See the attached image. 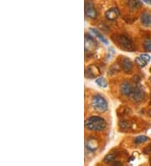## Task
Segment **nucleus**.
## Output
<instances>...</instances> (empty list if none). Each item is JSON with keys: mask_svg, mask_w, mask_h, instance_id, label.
Instances as JSON below:
<instances>
[{"mask_svg": "<svg viewBox=\"0 0 151 166\" xmlns=\"http://www.w3.org/2000/svg\"><path fill=\"white\" fill-rule=\"evenodd\" d=\"M107 127V122L104 118L98 117V116H92L86 118L85 121V128L90 131L100 132L105 129Z\"/></svg>", "mask_w": 151, "mask_h": 166, "instance_id": "obj_1", "label": "nucleus"}, {"mask_svg": "<svg viewBox=\"0 0 151 166\" xmlns=\"http://www.w3.org/2000/svg\"><path fill=\"white\" fill-rule=\"evenodd\" d=\"M112 39L114 41V43L118 45L119 48L122 49L123 50L132 52L135 50L134 42L131 40L130 37H128L126 35H122V34L115 35L113 36H112Z\"/></svg>", "mask_w": 151, "mask_h": 166, "instance_id": "obj_2", "label": "nucleus"}, {"mask_svg": "<svg viewBox=\"0 0 151 166\" xmlns=\"http://www.w3.org/2000/svg\"><path fill=\"white\" fill-rule=\"evenodd\" d=\"M91 105L92 107L96 112L102 113H105L107 107H108V104H107V101H106V99L102 97V95L100 94H96L94 95L92 98V102H91Z\"/></svg>", "mask_w": 151, "mask_h": 166, "instance_id": "obj_3", "label": "nucleus"}, {"mask_svg": "<svg viewBox=\"0 0 151 166\" xmlns=\"http://www.w3.org/2000/svg\"><path fill=\"white\" fill-rule=\"evenodd\" d=\"M145 98V92L143 91V87L140 85H136L134 86V92L131 96V99L134 102H141L143 101Z\"/></svg>", "mask_w": 151, "mask_h": 166, "instance_id": "obj_4", "label": "nucleus"}, {"mask_svg": "<svg viewBox=\"0 0 151 166\" xmlns=\"http://www.w3.org/2000/svg\"><path fill=\"white\" fill-rule=\"evenodd\" d=\"M85 14L91 20H95L98 17V12L94 7V4L91 1H86L85 3Z\"/></svg>", "mask_w": 151, "mask_h": 166, "instance_id": "obj_5", "label": "nucleus"}, {"mask_svg": "<svg viewBox=\"0 0 151 166\" xmlns=\"http://www.w3.org/2000/svg\"><path fill=\"white\" fill-rule=\"evenodd\" d=\"M98 48V44L90 35H85V50L86 52H93Z\"/></svg>", "mask_w": 151, "mask_h": 166, "instance_id": "obj_6", "label": "nucleus"}, {"mask_svg": "<svg viewBox=\"0 0 151 166\" xmlns=\"http://www.w3.org/2000/svg\"><path fill=\"white\" fill-rule=\"evenodd\" d=\"M119 90H120L121 93L122 95H124L125 97H131L132 94L134 92V86L132 85L131 83H129L128 81H123L122 84L120 85Z\"/></svg>", "mask_w": 151, "mask_h": 166, "instance_id": "obj_7", "label": "nucleus"}, {"mask_svg": "<svg viewBox=\"0 0 151 166\" xmlns=\"http://www.w3.org/2000/svg\"><path fill=\"white\" fill-rule=\"evenodd\" d=\"M121 67L125 73H130L133 70L132 61L128 57H123L122 59V62H121Z\"/></svg>", "mask_w": 151, "mask_h": 166, "instance_id": "obj_8", "label": "nucleus"}, {"mask_svg": "<svg viewBox=\"0 0 151 166\" xmlns=\"http://www.w3.org/2000/svg\"><path fill=\"white\" fill-rule=\"evenodd\" d=\"M119 14H120V13H119V8H111L105 13V17L108 20L113 21L115 20L117 18H119Z\"/></svg>", "mask_w": 151, "mask_h": 166, "instance_id": "obj_9", "label": "nucleus"}, {"mask_svg": "<svg viewBox=\"0 0 151 166\" xmlns=\"http://www.w3.org/2000/svg\"><path fill=\"white\" fill-rule=\"evenodd\" d=\"M140 21H141V24L145 27L151 26V13L149 11L143 12L140 16Z\"/></svg>", "mask_w": 151, "mask_h": 166, "instance_id": "obj_10", "label": "nucleus"}, {"mask_svg": "<svg viewBox=\"0 0 151 166\" xmlns=\"http://www.w3.org/2000/svg\"><path fill=\"white\" fill-rule=\"evenodd\" d=\"M86 149L90 151V152H95L98 148V141L93 138H88L86 142Z\"/></svg>", "mask_w": 151, "mask_h": 166, "instance_id": "obj_11", "label": "nucleus"}, {"mask_svg": "<svg viewBox=\"0 0 151 166\" xmlns=\"http://www.w3.org/2000/svg\"><path fill=\"white\" fill-rule=\"evenodd\" d=\"M90 30L92 31V33L94 35L96 36V38H98V40H100L104 45H108V41H107V40L102 35V34L100 33V31H98V29H96L94 28H91Z\"/></svg>", "mask_w": 151, "mask_h": 166, "instance_id": "obj_12", "label": "nucleus"}, {"mask_svg": "<svg viewBox=\"0 0 151 166\" xmlns=\"http://www.w3.org/2000/svg\"><path fill=\"white\" fill-rule=\"evenodd\" d=\"M126 4L129 8L134 10L141 7V2L139 0H126Z\"/></svg>", "mask_w": 151, "mask_h": 166, "instance_id": "obj_13", "label": "nucleus"}, {"mask_svg": "<svg viewBox=\"0 0 151 166\" xmlns=\"http://www.w3.org/2000/svg\"><path fill=\"white\" fill-rule=\"evenodd\" d=\"M119 129L120 131H122V132H125V131H128V130L130 128V122L127 120H121L119 122Z\"/></svg>", "mask_w": 151, "mask_h": 166, "instance_id": "obj_14", "label": "nucleus"}, {"mask_svg": "<svg viewBox=\"0 0 151 166\" xmlns=\"http://www.w3.org/2000/svg\"><path fill=\"white\" fill-rule=\"evenodd\" d=\"M96 83L98 84L100 87H102V88H105L107 86V82L106 79L104 77H100L96 79Z\"/></svg>", "mask_w": 151, "mask_h": 166, "instance_id": "obj_15", "label": "nucleus"}, {"mask_svg": "<svg viewBox=\"0 0 151 166\" xmlns=\"http://www.w3.org/2000/svg\"><path fill=\"white\" fill-rule=\"evenodd\" d=\"M148 138L147 136H143V135H140V136H138L134 138V142L135 144H141V143H145L146 141H148Z\"/></svg>", "mask_w": 151, "mask_h": 166, "instance_id": "obj_16", "label": "nucleus"}, {"mask_svg": "<svg viewBox=\"0 0 151 166\" xmlns=\"http://www.w3.org/2000/svg\"><path fill=\"white\" fill-rule=\"evenodd\" d=\"M135 63L139 65V67H144V66L148 64L147 61H145L143 57L140 56L138 57H136V59H135Z\"/></svg>", "mask_w": 151, "mask_h": 166, "instance_id": "obj_17", "label": "nucleus"}, {"mask_svg": "<svg viewBox=\"0 0 151 166\" xmlns=\"http://www.w3.org/2000/svg\"><path fill=\"white\" fill-rule=\"evenodd\" d=\"M115 155L113 154H107L106 157L104 158L103 159V161L104 163H106V164H113V161H115Z\"/></svg>", "mask_w": 151, "mask_h": 166, "instance_id": "obj_18", "label": "nucleus"}, {"mask_svg": "<svg viewBox=\"0 0 151 166\" xmlns=\"http://www.w3.org/2000/svg\"><path fill=\"white\" fill-rule=\"evenodd\" d=\"M143 48L146 51H151V39H146L143 42Z\"/></svg>", "mask_w": 151, "mask_h": 166, "instance_id": "obj_19", "label": "nucleus"}, {"mask_svg": "<svg viewBox=\"0 0 151 166\" xmlns=\"http://www.w3.org/2000/svg\"><path fill=\"white\" fill-rule=\"evenodd\" d=\"M140 56L143 57V59H144L145 61H147L148 63H149V62L150 61V58H151V57L149 56L148 54H142V55H140Z\"/></svg>", "mask_w": 151, "mask_h": 166, "instance_id": "obj_20", "label": "nucleus"}, {"mask_svg": "<svg viewBox=\"0 0 151 166\" xmlns=\"http://www.w3.org/2000/svg\"><path fill=\"white\" fill-rule=\"evenodd\" d=\"M113 165H122V162H120V161H113Z\"/></svg>", "mask_w": 151, "mask_h": 166, "instance_id": "obj_21", "label": "nucleus"}, {"mask_svg": "<svg viewBox=\"0 0 151 166\" xmlns=\"http://www.w3.org/2000/svg\"><path fill=\"white\" fill-rule=\"evenodd\" d=\"M144 152L145 153H149V154H151V145L149 147H148L147 149H144Z\"/></svg>", "mask_w": 151, "mask_h": 166, "instance_id": "obj_22", "label": "nucleus"}, {"mask_svg": "<svg viewBox=\"0 0 151 166\" xmlns=\"http://www.w3.org/2000/svg\"><path fill=\"white\" fill-rule=\"evenodd\" d=\"M144 3H146L148 4H150L151 5V0H143Z\"/></svg>", "mask_w": 151, "mask_h": 166, "instance_id": "obj_23", "label": "nucleus"}, {"mask_svg": "<svg viewBox=\"0 0 151 166\" xmlns=\"http://www.w3.org/2000/svg\"><path fill=\"white\" fill-rule=\"evenodd\" d=\"M149 164H151V158H150V159H149Z\"/></svg>", "mask_w": 151, "mask_h": 166, "instance_id": "obj_24", "label": "nucleus"}, {"mask_svg": "<svg viewBox=\"0 0 151 166\" xmlns=\"http://www.w3.org/2000/svg\"><path fill=\"white\" fill-rule=\"evenodd\" d=\"M149 81H150V82H151V77H150V78H149Z\"/></svg>", "mask_w": 151, "mask_h": 166, "instance_id": "obj_25", "label": "nucleus"}, {"mask_svg": "<svg viewBox=\"0 0 151 166\" xmlns=\"http://www.w3.org/2000/svg\"><path fill=\"white\" fill-rule=\"evenodd\" d=\"M150 97H151V94H150Z\"/></svg>", "mask_w": 151, "mask_h": 166, "instance_id": "obj_26", "label": "nucleus"}]
</instances>
